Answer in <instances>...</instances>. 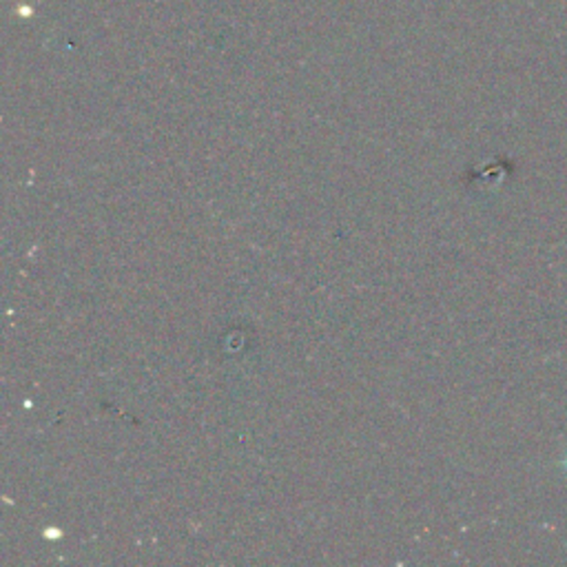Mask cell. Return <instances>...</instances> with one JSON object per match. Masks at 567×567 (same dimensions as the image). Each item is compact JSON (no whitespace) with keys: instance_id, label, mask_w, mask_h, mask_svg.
<instances>
[{"instance_id":"6da1fadb","label":"cell","mask_w":567,"mask_h":567,"mask_svg":"<svg viewBox=\"0 0 567 567\" xmlns=\"http://www.w3.org/2000/svg\"><path fill=\"white\" fill-rule=\"evenodd\" d=\"M563 468H565V472H567V454H565V459H563Z\"/></svg>"}]
</instances>
